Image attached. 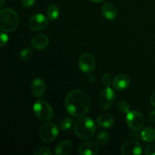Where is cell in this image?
<instances>
[{
	"instance_id": "1",
	"label": "cell",
	"mask_w": 155,
	"mask_h": 155,
	"mask_svg": "<svg viewBox=\"0 0 155 155\" xmlns=\"http://www.w3.org/2000/svg\"><path fill=\"white\" fill-rule=\"evenodd\" d=\"M65 108L73 117L84 116L89 110L91 101L89 95L80 89H74L68 94L65 98Z\"/></svg>"
},
{
	"instance_id": "2",
	"label": "cell",
	"mask_w": 155,
	"mask_h": 155,
	"mask_svg": "<svg viewBox=\"0 0 155 155\" xmlns=\"http://www.w3.org/2000/svg\"><path fill=\"white\" fill-rule=\"evenodd\" d=\"M74 130L77 137L80 139H89L95 135L96 125L92 118L82 116L74 123Z\"/></svg>"
},
{
	"instance_id": "3",
	"label": "cell",
	"mask_w": 155,
	"mask_h": 155,
	"mask_svg": "<svg viewBox=\"0 0 155 155\" xmlns=\"http://www.w3.org/2000/svg\"><path fill=\"white\" fill-rule=\"evenodd\" d=\"M19 24V17L12 8H4L0 12V29L5 33H11Z\"/></svg>"
},
{
	"instance_id": "4",
	"label": "cell",
	"mask_w": 155,
	"mask_h": 155,
	"mask_svg": "<svg viewBox=\"0 0 155 155\" xmlns=\"http://www.w3.org/2000/svg\"><path fill=\"white\" fill-rule=\"evenodd\" d=\"M33 112L38 119L42 121H48L52 118L53 109L48 102L42 99L36 101L33 104Z\"/></svg>"
},
{
	"instance_id": "5",
	"label": "cell",
	"mask_w": 155,
	"mask_h": 155,
	"mask_svg": "<svg viewBox=\"0 0 155 155\" xmlns=\"http://www.w3.org/2000/svg\"><path fill=\"white\" fill-rule=\"evenodd\" d=\"M115 100H116V94L114 91L110 86H107L103 89L100 93L98 103L101 109L107 110L114 105Z\"/></svg>"
},
{
	"instance_id": "6",
	"label": "cell",
	"mask_w": 155,
	"mask_h": 155,
	"mask_svg": "<svg viewBox=\"0 0 155 155\" xmlns=\"http://www.w3.org/2000/svg\"><path fill=\"white\" fill-rule=\"evenodd\" d=\"M59 129L54 123H46L40 127L39 137L43 142H51L57 138Z\"/></svg>"
},
{
	"instance_id": "7",
	"label": "cell",
	"mask_w": 155,
	"mask_h": 155,
	"mask_svg": "<svg viewBox=\"0 0 155 155\" xmlns=\"http://www.w3.org/2000/svg\"><path fill=\"white\" fill-rule=\"evenodd\" d=\"M126 121L128 127L133 130H141L145 124L144 116L137 110H132L127 113Z\"/></svg>"
},
{
	"instance_id": "8",
	"label": "cell",
	"mask_w": 155,
	"mask_h": 155,
	"mask_svg": "<svg viewBox=\"0 0 155 155\" xmlns=\"http://www.w3.org/2000/svg\"><path fill=\"white\" fill-rule=\"evenodd\" d=\"M78 66L80 71L85 74L92 72L96 66V61L95 57L90 53H85L82 54L79 58Z\"/></svg>"
},
{
	"instance_id": "9",
	"label": "cell",
	"mask_w": 155,
	"mask_h": 155,
	"mask_svg": "<svg viewBox=\"0 0 155 155\" xmlns=\"http://www.w3.org/2000/svg\"><path fill=\"white\" fill-rule=\"evenodd\" d=\"M48 25V17L42 14L33 15L28 21V27L33 31H41L46 28Z\"/></svg>"
},
{
	"instance_id": "10",
	"label": "cell",
	"mask_w": 155,
	"mask_h": 155,
	"mask_svg": "<svg viewBox=\"0 0 155 155\" xmlns=\"http://www.w3.org/2000/svg\"><path fill=\"white\" fill-rule=\"evenodd\" d=\"M142 153V145L134 139L127 141L121 147V154L123 155H140Z\"/></svg>"
},
{
	"instance_id": "11",
	"label": "cell",
	"mask_w": 155,
	"mask_h": 155,
	"mask_svg": "<svg viewBox=\"0 0 155 155\" xmlns=\"http://www.w3.org/2000/svg\"><path fill=\"white\" fill-rule=\"evenodd\" d=\"M130 84V79L126 74H118L114 78L112 81L114 89L116 90H124L129 87Z\"/></svg>"
},
{
	"instance_id": "12",
	"label": "cell",
	"mask_w": 155,
	"mask_h": 155,
	"mask_svg": "<svg viewBox=\"0 0 155 155\" xmlns=\"http://www.w3.org/2000/svg\"><path fill=\"white\" fill-rule=\"evenodd\" d=\"M78 152L81 155H95L98 152V147L95 142L88 141L79 146Z\"/></svg>"
},
{
	"instance_id": "13",
	"label": "cell",
	"mask_w": 155,
	"mask_h": 155,
	"mask_svg": "<svg viewBox=\"0 0 155 155\" xmlns=\"http://www.w3.org/2000/svg\"><path fill=\"white\" fill-rule=\"evenodd\" d=\"M45 90V84L44 80L40 77L34 79L30 85V91L35 97L42 96Z\"/></svg>"
},
{
	"instance_id": "14",
	"label": "cell",
	"mask_w": 155,
	"mask_h": 155,
	"mask_svg": "<svg viewBox=\"0 0 155 155\" xmlns=\"http://www.w3.org/2000/svg\"><path fill=\"white\" fill-rule=\"evenodd\" d=\"M49 43V39L46 35L38 34L32 38L30 44L33 48L36 50H42L46 48Z\"/></svg>"
},
{
	"instance_id": "15",
	"label": "cell",
	"mask_w": 155,
	"mask_h": 155,
	"mask_svg": "<svg viewBox=\"0 0 155 155\" xmlns=\"http://www.w3.org/2000/svg\"><path fill=\"white\" fill-rule=\"evenodd\" d=\"M101 15L109 21H113L117 16V9L114 4L105 2L101 7Z\"/></svg>"
},
{
	"instance_id": "16",
	"label": "cell",
	"mask_w": 155,
	"mask_h": 155,
	"mask_svg": "<svg viewBox=\"0 0 155 155\" xmlns=\"http://www.w3.org/2000/svg\"><path fill=\"white\" fill-rule=\"evenodd\" d=\"M73 145L71 141L63 140L56 145L55 154L58 155H68L72 151Z\"/></svg>"
},
{
	"instance_id": "17",
	"label": "cell",
	"mask_w": 155,
	"mask_h": 155,
	"mask_svg": "<svg viewBox=\"0 0 155 155\" xmlns=\"http://www.w3.org/2000/svg\"><path fill=\"white\" fill-rule=\"evenodd\" d=\"M97 124L103 128H110L114 125V119L108 114H102L97 118Z\"/></svg>"
},
{
	"instance_id": "18",
	"label": "cell",
	"mask_w": 155,
	"mask_h": 155,
	"mask_svg": "<svg viewBox=\"0 0 155 155\" xmlns=\"http://www.w3.org/2000/svg\"><path fill=\"white\" fill-rule=\"evenodd\" d=\"M140 138L146 142H153L155 141V129L154 127H145L140 133Z\"/></svg>"
},
{
	"instance_id": "19",
	"label": "cell",
	"mask_w": 155,
	"mask_h": 155,
	"mask_svg": "<svg viewBox=\"0 0 155 155\" xmlns=\"http://www.w3.org/2000/svg\"><path fill=\"white\" fill-rule=\"evenodd\" d=\"M46 15L50 21H54L57 20L60 15V9H59L58 6H57L56 5H51L48 6L47 8Z\"/></svg>"
},
{
	"instance_id": "20",
	"label": "cell",
	"mask_w": 155,
	"mask_h": 155,
	"mask_svg": "<svg viewBox=\"0 0 155 155\" xmlns=\"http://www.w3.org/2000/svg\"><path fill=\"white\" fill-rule=\"evenodd\" d=\"M109 138H110V134L106 130H102V131H100L97 136V142L100 146L103 147L107 145L109 141Z\"/></svg>"
},
{
	"instance_id": "21",
	"label": "cell",
	"mask_w": 155,
	"mask_h": 155,
	"mask_svg": "<svg viewBox=\"0 0 155 155\" xmlns=\"http://www.w3.org/2000/svg\"><path fill=\"white\" fill-rule=\"evenodd\" d=\"M73 124V120L69 117H64L61 120L59 125H60L61 130L63 131H68L71 128Z\"/></svg>"
},
{
	"instance_id": "22",
	"label": "cell",
	"mask_w": 155,
	"mask_h": 155,
	"mask_svg": "<svg viewBox=\"0 0 155 155\" xmlns=\"http://www.w3.org/2000/svg\"><path fill=\"white\" fill-rule=\"evenodd\" d=\"M34 155H51V149L46 146H39L36 148L34 151Z\"/></svg>"
},
{
	"instance_id": "23",
	"label": "cell",
	"mask_w": 155,
	"mask_h": 155,
	"mask_svg": "<svg viewBox=\"0 0 155 155\" xmlns=\"http://www.w3.org/2000/svg\"><path fill=\"white\" fill-rule=\"evenodd\" d=\"M117 106L118 110L122 113L127 114L130 111V105L127 102H126L124 100H120L117 103Z\"/></svg>"
},
{
	"instance_id": "24",
	"label": "cell",
	"mask_w": 155,
	"mask_h": 155,
	"mask_svg": "<svg viewBox=\"0 0 155 155\" xmlns=\"http://www.w3.org/2000/svg\"><path fill=\"white\" fill-rule=\"evenodd\" d=\"M33 51L30 48H25L22 49L20 52V57L23 61H27L32 57Z\"/></svg>"
},
{
	"instance_id": "25",
	"label": "cell",
	"mask_w": 155,
	"mask_h": 155,
	"mask_svg": "<svg viewBox=\"0 0 155 155\" xmlns=\"http://www.w3.org/2000/svg\"><path fill=\"white\" fill-rule=\"evenodd\" d=\"M101 83L104 85L105 87H107V86H110V83H111V77H110V75L109 74H104V75L102 76V78H101Z\"/></svg>"
},
{
	"instance_id": "26",
	"label": "cell",
	"mask_w": 155,
	"mask_h": 155,
	"mask_svg": "<svg viewBox=\"0 0 155 155\" xmlns=\"http://www.w3.org/2000/svg\"><path fill=\"white\" fill-rule=\"evenodd\" d=\"M145 154L147 155H155V144L151 143L145 148Z\"/></svg>"
},
{
	"instance_id": "27",
	"label": "cell",
	"mask_w": 155,
	"mask_h": 155,
	"mask_svg": "<svg viewBox=\"0 0 155 155\" xmlns=\"http://www.w3.org/2000/svg\"><path fill=\"white\" fill-rule=\"evenodd\" d=\"M36 0H21V5L24 8H30L35 4Z\"/></svg>"
},
{
	"instance_id": "28",
	"label": "cell",
	"mask_w": 155,
	"mask_h": 155,
	"mask_svg": "<svg viewBox=\"0 0 155 155\" xmlns=\"http://www.w3.org/2000/svg\"><path fill=\"white\" fill-rule=\"evenodd\" d=\"M8 36L6 33H5V32H2L1 33V40H0V42H1V47L5 46V45H6L8 42Z\"/></svg>"
},
{
	"instance_id": "29",
	"label": "cell",
	"mask_w": 155,
	"mask_h": 155,
	"mask_svg": "<svg viewBox=\"0 0 155 155\" xmlns=\"http://www.w3.org/2000/svg\"><path fill=\"white\" fill-rule=\"evenodd\" d=\"M148 117H149L150 122L154 123H154H155V110H151V111L150 112Z\"/></svg>"
},
{
	"instance_id": "30",
	"label": "cell",
	"mask_w": 155,
	"mask_h": 155,
	"mask_svg": "<svg viewBox=\"0 0 155 155\" xmlns=\"http://www.w3.org/2000/svg\"><path fill=\"white\" fill-rule=\"evenodd\" d=\"M151 103L153 105V107L155 108V90L153 92L152 95L151 96Z\"/></svg>"
},
{
	"instance_id": "31",
	"label": "cell",
	"mask_w": 155,
	"mask_h": 155,
	"mask_svg": "<svg viewBox=\"0 0 155 155\" xmlns=\"http://www.w3.org/2000/svg\"><path fill=\"white\" fill-rule=\"evenodd\" d=\"M91 2H95V3H99V2H101L104 1V0H90Z\"/></svg>"
},
{
	"instance_id": "32",
	"label": "cell",
	"mask_w": 155,
	"mask_h": 155,
	"mask_svg": "<svg viewBox=\"0 0 155 155\" xmlns=\"http://www.w3.org/2000/svg\"><path fill=\"white\" fill-rule=\"evenodd\" d=\"M4 5V0H1V4H0V6H2Z\"/></svg>"
}]
</instances>
